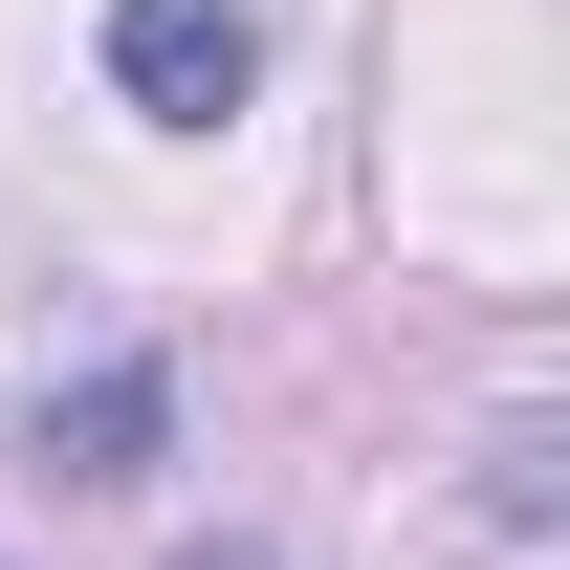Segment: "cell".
Instances as JSON below:
<instances>
[{
    "label": "cell",
    "instance_id": "1",
    "mask_svg": "<svg viewBox=\"0 0 570 570\" xmlns=\"http://www.w3.org/2000/svg\"><path fill=\"white\" fill-rule=\"evenodd\" d=\"M110 88H132L154 132H219V110L264 88V22H242V0H110Z\"/></svg>",
    "mask_w": 570,
    "mask_h": 570
},
{
    "label": "cell",
    "instance_id": "2",
    "mask_svg": "<svg viewBox=\"0 0 570 570\" xmlns=\"http://www.w3.org/2000/svg\"><path fill=\"white\" fill-rule=\"evenodd\" d=\"M154 417H176L154 373H88L67 417H45V461H67V483H132V461H154Z\"/></svg>",
    "mask_w": 570,
    "mask_h": 570
},
{
    "label": "cell",
    "instance_id": "3",
    "mask_svg": "<svg viewBox=\"0 0 570 570\" xmlns=\"http://www.w3.org/2000/svg\"><path fill=\"white\" fill-rule=\"evenodd\" d=\"M176 570H285V549H176Z\"/></svg>",
    "mask_w": 570,
    "mask_h": 570
}]
</instances>
